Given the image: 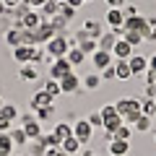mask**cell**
Here are the masks:
<instances>
[{
  "instance_id": "obj_10",
  "label": "cell",
  "mask_w": 156,
  "mask_h": 156,
  "mask_svg": "<svg viewBox=\"0 0 156 156\" xmlns=\"http://www.w3.org/2000/svg\"><path fill=\"white\" fill-rule=\"evenodd\" d=\"M130 70H133V76H140V73H146L148 70V57H143V55H130Z\"/></svg>"
},
{
  "instance_id": "obj_22",
  "label": "cell",
  "mask_w": 156,
  "mask_h": 156,
  "mask_svg": "<svg viewBox=\"0 0 156 156\" xmlns=\"http://www.w3.org/2000/svg\"><path fill=\"white\" fill-rule=\"evenodd\" d=\"M5 42H8L11 47H18V44H21V26L8 29V31H5Z\"/></svg>"
},
{
  "instance_id": "obj_33",
  "label": "cell",
  "mask_w": 156,
  "mask_h": 156,
  "mask_svg": "<svg viewBox=\"0 0 156 156\" xmlns=\"http://www.w3.org/2000/svg\"><path fill=\"white\" fill-rule=\"evenodd\" d=\"M99 78H104V81L117 78V76H115V65H109V68H104V70H99Z\"/></svg>"
},
{
  "instance_id": "obj_42",
  "label": "cell",
  "mask_w": 156,
  "mask_h": 156,
  "mask_svg": "<svg viewBox=\"0 0 156 156\" xmlns=\"http://www.w3.org/2000/svg\"><path fill=\"white\" fill-rule=\"evenodd\" d=\"M151 39H156V26H154V29H151Z\"/></svg>"
},
{
  "instance_id": "obj_41",
  "label": "cell",
  "mask_w": 156,
  "mask_h": 156,
  "mask_svg": "<svg viewBox=\"0 0 156 156\" xmlns=\"http://www.w3.org/2000/svg\"><path fill=\"white\" fill-rule=\"evenodd\" d=\"M76 156H94V154H91V151H89V148H81V151H78V154H76Z\"/></svg>"
},
{
  "instance_id": "obj_18",
  "label": "cell",
  "mask_w": 156,
  "mask_h": 156,
  "mask_svg": "<svg viewBox=\"0 0 156 156\" xmlns=\"http://www.w3.org/2000/svg\"><path fill=\"white\" fill-rule=\"evenodd\" d=\"M83 31H86V37H89V39H99L101 37V23L94 21V18H89V21L83 23Z\"/></svg>"
},
{
  "instance_id": "obj_6",
  "label": "cell",
  "mask_w": 156,
  "mask_h": 156,
  "mask_svg": "<svg viewBox=\"0 0 156 156\" xmlns=\"http://www.w3.org/2000/svg\"><path fill=\"white\" fill-rule=\"evenodd\" d=\"M18 23H21V29H31V31H34V29L42 23V13H37V11H31V8H29V11L18 18Z\"/></svg>"
},
{
  "instance_id": "obj_46",
  "label": "cell",
  "mask_w": 156,
  "mask_h": 156,
  "mask_svg": "<svg viewBox=\"0 0 156 156\" xmlns=\"http://www.w3.org/2000/svg\"><path fill=\"white\" fill-rule=\"evenodd\" d=\"M0 3H3V0H0Z\"/></svg>"
},
{
  "instance_id": "obj_40",
  "label": "cell",
  "mask_w": 156,
  "mask_h": 156,
  "mask_svg": "<svg viewBox=\"0 0 156 156\" xmlns=\"http://www.w3.org/2000/svg\"><path fill=\"white\" fill-rule=\"evenodd\" d=\"M44 3H47V0H29V5H31V8H42Z\"/></svg>"
},
{
  "instance_id": "obj_30",
  "label": "cell",
  "mask_w": 156,
  "mask_h": 156,
  "mask_svg": "<svg viewBox=\"0 0 156 156\" xmlns=\"http://www.w3.org/2000/svg\"><path fill=\"white\" fill-rule=\"evenodd\" d=\"M60 16L65 18V21H70V18L76 16V8H70L68 3H60Z\"/></svg>"
},
{
  "instance_id": "obj_43",
  "label": "cell",
  "mask_w": 156,
  "mask_h": 156,
  "mask_svg": "<svg viewBox=\"0 0 156 156\" xmlns=\"http://www.w3.org/2000/svg\"><path fill=\"white\" fill-rule=\"evenodd\" d=\"M60 156H68V154H65V151H60Z\"/></svg>"
},
{
  "instance_id": "obj_45",
  "label": "cell",
  "mask_w": 156,
  "mask_h": 156,
  "mask_svg": "<svg viewBox=\"0 0 156 156\" xmlns=\"http://www.w3.org/2000/svg\"><path fill=\"white\" fill-rule=\"evenodd\" d=\"M0 107H3V101H0Z\"/></svg>"
},
{
  "instance_id": "obj_36",
  "label": "cell",
  "mask_w": 156,
  "mask_h": 156,
  "mask_svg": "<svg viewBox=\"0 0 156 156\" xmlns=\"http://www.w3.org/2000/svg\"><path fill=\"white\" fill-rule=\"evenodd\" d=\"M89 122H91V128H94V125H101V115H91Z\"/></svg>"
},
{
  "instance_id": "obj_44",
  "label": "cell",
  "mask_w": 156,
  "mask_h": 156,
  "mask_svg": "<svg viewBox=\"0 0 156 156\" xmlns=\"http://www.w3.org/2000/svg\"><path fill=\"white\" fill-rule=\"evenodd\" d=\"M57 3H65V0H57Z\"/></svg>"
},
{
  "instance_id": "obj_24",
  "label": "cell",
  "mask_w": 156,
  "mask_h": 156,
  "mask_svg": "<svg viewBox=\"0 0 156 156\" xmlns=\"http://www.w3.org/2000/svg\"><path fill=\"white\" fill-rule=\"evenodd\" d=\"M0 117H3V120H11V122H13V120L18 117L16 104H3V107H0Z\"/></svg>"
},
{
  "instance_id": "obj_3",
  "label": "cell",
  "mask_w": 156,
  "mask_h": 156,
  "mask_svg": "<svg viewBox=\"0 0 156 156\" xmlns=\"http://www.w3.org/2000/svg\"><path fill=\"white\" fill-rule=\"evenodd\" d=\"M68 73H73V65L68 62V57H57V60H52V68H50V78L60 81V78H65Z\"/></svg>"
},
{
  "instance_id": "obj_14",
  "label": "cell",
  "mask_w": 156,
  "mask_h": 156,
  "mask_svg": "<svg viewBox=\"0 0 156 156\" xmlns=\"http://www.w3.org/2000/svg\"><path fill=\"white\" fill-rule=\"evenodd\" d=\"M115 76L120 78V81H130V78H133L130 62H128V60H117V62H115Z\"/></svg>"
},
{
  "instance_id": "obj_23",
  "label": "cell",
  "mask_w": 156,
  "mask_h": 156,
  "mask_svg": "<svg viewBox=\"0 0 156 156\" xmlns=\"http://www.w3.org/2000/svg\"><path fill=\"white\" fill-rule=\"evenodd\" d=\"M65 57H68V62H70L73 68H76V65H81V62L86 60V55H83V52H81V50H78V47H70Z\"/></svg>"
},
{
  "instance_id": "obj_19",
  "label": "cell",
  "mask_w": 156,
  "mask_h": 156,
  "mask_svg": "<svg viewBox=\"0 0 156 156\" xmlns=\"http://www.w3.org/2000/svg\"><path fill=\"white\" fill-rule=\"evenodd\" d=\"M13 140H11V133H0V156H13Z\"/></svg>"
},
{
  "instance_id": "obj_28",
  "label": "cell",
  "mask_w": 156,
  "mask_h": 156,
  "mask_svg": "<svg viewBox=\"0 0 156 156\" xmlns=\"http://www.w3.org/2000/svg\"><path fill=\"white\" fill-rule=\"evenodd\" d=\"M44 91H47V94L52 96V99H55V96L60 94V81H55V78H50V81L44 83Z\"/></svg>"
},
{
  "instance_id": "obj_16",
  "label": "cell",
  "mask_w": 156,
  "mask_h": 156,
  "mask_svg": "<svg viewBox=\"0 0 156 156\" xmlns=\"http://www.w3.org/2000/svg\"><path fill=\"white\" fill-rule=\"evenodd\" d=\"M39 13H42V18H44V21H50L52 16H57V13H60V3H57V0H47L44 5L39 8Z\"/></svg>"
},
{
  "instance_id": "obj_2",
  "label": "cell",
  "mask_w": 156,
  "mask_h": 156,
  "mask_svg": "<svg viewBox=\"0 0 156 156\" xmlns=\"http://www.w3.org/2000/svg\"><path fill=\"white\" fill-rule=\"evenodd\" d=\"M34 37H37V44H47L52 37H57V31H55V26H52L50 21H44V18H42V23L34 29Z\"/></svg>"
},
{
  "instance_id": "obj_26",
  "label": "cell",
  "mask_w": 156,
  "mask_h": 156,
  "mask_svg": "<svg viewBox=\"0 0 156 156\" xmlns=\"http://www.w3.org/2000/svg\"><path fill=\"white\" fill-rule=\"evenodd\" d=\"M130 135H133V130H130L128 125H120V128H117L109 138H115V140H130Z\"/></svg>"
},
{
  "instance_id": "obj_17",
  "label": "cell",
  "mask_w": 156,
  "mask_h": 156,
  "mask_svg": "<svg viewBox=\"0 0 156 156\" xmlns=\"http://www.w3.org/2000/svg\"><path fill=\"white\" fill-rule=\"evenodd\" d=\"M117 34L115 31H109V34H101L99 39H96V42H99V50H104V52H112V47H115V42H117Z\"/></svg>"
},
{
  "instance_id": "obj_29",
  "label": "cell",
  "mask_w": 156,
  "mask_h": 156,
  "mask_svg": "<svg viewBox=\"0 0 156 156\" xmlns=\"http://www.w3.org/2000/svg\"><path fill=\"white\" fill-rule=\"evenodd\" d=\"M11 140H13V146H21V143H26V133L23 130H11Z\"/></svg>"
},
{
  "instance_id": "obj_15",
  "label": "cell",
  "mask_w": 156,
  "mask_h": 156,
  "mask_svg": "<svg viewBox=\"0 0 156 156\" xmlns=\"http://www.w3.org/2000/svg\"><path fill=\"white\" fill-rule=\"evenodd\" d=\"M39 107H52V96L44 89H39L34 94V99H31V109H39Z\"/></svg>"
},
{
  "instance_id": "obj_12",
  "label": "cell",
  "mask_w": 156,
  "mask_h": 156,
  "mask_svg": "<svg viewBox=\"0 0 156 156\" xmlns=\"http://www.w3.org/2000/svg\"><path fill=\"white\" fill-rule=\"evenodd\" d=\"M81 146H83V143H81L76 135H68V138H62V140H60V148L65 151L68 156H70V154H78V151H81Z\"/></svg>"
},
{
  "instance_id": "obj_7",
  "label": "cell",
  "mask_w": 156,
  "mask_h": 156,
  "mask_svg": "<svg viewBox=\"0 0 156 156\" xmlns=\"http://www.w3.org/2000/svg\"><path fill=\"white\" fill-rule=\"evenodd\" d=\"M130 55H133V47L125 39H117L115 47H112V57H117V60H130Z\"/></svg>"
},
{
  "instance_id": "obj_9",
  "label": "cell",
  "mask_w": 156,
  "mask_h": 156,
  "mask_svg": "<svg viewBox=\"0 0 156 156\" xmlns=\"http://www.w3.org/2000/svg\"><path fill=\"white\" fill-rule=\"evenodd\" d=\"M107 23H109V29H122V23H125L122 8H109L107 11Z\"/></svg>"
},
{
  "instance_id": "obj_32",
  "label": "cell",
  "mask_w": 156,
  "mask_h": 156,
  "mask_svg": "<svg viewBox=\"0 0 156 156\" xmlns=\"http://www.w3.org/2000/svg\"><path fill=\"white\" fill-rule=\"evenodd\" d=\"M151 128V117H146V115H140V120L135 122V130H148Z\"/></svg>"
},
{
  "instance_id": "obj_25",
  "label": "cell",
  "mask_w": 156,
  "mask_h": 156,
  "mask_svg": "<svg viewBox=\"0 0 156 156\" xmlns=\"http://www.w3.org/2000/svg\"><path fill=\"white\" fill-rule=\"evenodd\" d=\"M140 112L146 117H156V99H143L140 101Z\"/></svg>"
},
{
  "instance_id": "obj_20",
  "label": "cell",
  "mask_w": 156,
  "mask_h": 156,
  "mask_svg": "<svg viewBox=\"0 0 156 156\" xmlns=\"http://www.w3.org/2000/svg\"><path fill=\"white\" fill-rule=\"evenodd\" d=\"M120 39H125L130 47H135V44L143 42V34H140V31H130V29H122V37H120Z\"/></svg>"
},
{
  "instance_id": "obj_34",
  "label": "cell",
  "mask_w": 156,
  "mask_h": 156,
  "mask_svg": "<svg viewBox=\"0 0 156 156\" xmlns=\"http://www.w3.org/2000/svg\"><path fill=\"white\" fill-rule=\"evenodd\" d=\"M13 130V122L11 120H3V117H0V133H11Z\"/></svg>"
},
{
  "instance_id": "obj_1",
  "label": "cell",
  "mask_w": 156,
  "mask_h": 156,
  "mask_svg": "<svg viewBox=\"0 0 156 156\" xmlns=\"http://www.w3.org/2000/svg\"><path fill=\"white\" fill-rule=\"evenodd\" d=\"M68 50H70V47H68V39L60 37V34H57V37H52L50 42H47V47H44V52L52 57V60H57V57H65Z\"/></svg>"
},
{
  "instance_id": "obj_4",
  "label": "cell",
  "mask_w": 156,
  "mask_h": 156,
  "mask_svg": "<svg viewBox=\"0 0 156 156\" xmlns=\"http://www.w3.org/2000/svg\"><path fill=\"white\" fill-rule=\"evenodd\" d=\"M115 109H117V115H122V117H128L130 112H140V101L138 99H120V101H115Z\"/></svg>"
},
{
  "instance_id": "obj_21",
  "label": "cell",
  "mask_w": 156,
  "mask_h": 156,
  "mask_svg": "<svg viewBox=\"0 0 156 156\" xmlns=\"http://www.w3.org/2000/svg\"><path fill=\"white\" fill-rule=\"evenodd\" d=\"M18 78H21V81H37V78H39V70L29 62V65H23L21 70H18Z\"/></svg>"
},
{
  "instance_id": "obj_8",
  "label": "cell",
  "mask_w": 156,
  "mask_h": 156,
  "mask_svg": "<svg viewBox=\"0 0 156 156\" xmlns=\"http://www.w3.org/2000/svg\"><path fill=\"white\" fill-rule=\"evenodd\" d=\"M91 62H94L96 70H104V68L112 65V52H104V50H96L94 55H91Z\"/></svg>"
},
{
  "instance_id": "obj_37",
  "label": "cell",
  "mask_w": 156,
  "mask_h": 156,
  "mask_svg": "<svg viewBox=\"0 0 156 156\" xmlns=\"http://www.w3.org/2000/svg\"><path fill=\"white\" fill-rule=\"evenodd\" d=\"M148 70H151V73H156V55H151V57H148Z\"/></svg>"
},
{
  "instance_id": "obj_39",
  "label": "cell",
  "mask_w": 156,
  "mask_h": 156,
  "mask_svg": "<svg viewBox=\"0 0 156 156\" xmlns=\"http://www.w3.org/2000/svg\"><path fill=\"white\" fill-rule=\"evenodd\" d=\"M65 3H68L70 8H81V5H83V0H65Z\"/></svg>"
},
{
  "instance_id": "obj_31",
  "label": "cell",
  "mask_w": 156,
  "mask_h": 156,
  "mask_svg": "<svg viewBox=\"0 0 156 156\" xmlns=\"http://www.w3.org/2000/svg\"><path fill=\"white\" fill-rule=\"evenodd\" d=\"M99 81H101V78H99V73H91V76H86V81H83V83H86V89H91V91H94L96 86H99Z\"/></svg>"
},
{
  "instance_id": "obj_11",
  "label": "cell",
  "mask_w": 156,
  "mask_h": 156,
  "mask_svg": "<svg viewBox=\"0 0 156 156\" xmlns=\"http://www.w3.org/2000/svg\"><path fill=\"white\" fill-rule=\"evenodd\" d=\"M109 154L112 156H128L130 154V140H115V138H109Z\"/></svg>"
},
{
  "instance_id": "obj_35",
  "label": "cell",
  "mask_w": 156,
  "mask_h": 156,
  "mask_svg": "<svg viewBox=\"0 0 156 156\" xmlns=\"http://www.w3.org/2000/svg\"><path fill=\"white\" fill-rule=\"evenodd\" d=\"M122 13H125V18H130V16H138V8H135V5H125V8H122Z\"/></svg>"
},
{
  "instance_id": "obj_38",
  "label": "cell",
  "mask_w": 156,
  "mask_h": 156,
  "mask_svg": "<svg viewBox=\"0 0 156 156\" xmlns=\"http://www.w3.org/2000/svg\"><path fill=\"white\" fill-rule=\"evenodd\" d=\"M109 3V8H122L125 5V0H107Z\"/></svg>"
},
{
  "instance_id": "obj_27",
  "label": "cell",
  "mask_w": 156,
  "mask_h": 156,
  "mask_svg": "<svg viewBox=\"0 0 156 156\" xmlns=\"http://www.w3.org/2000/svg\"><path fill=\"white\" fill-rule=\"evenodd\" d=\"M52 133H55L57 135V138H68V135H73V128H70V125H68V122H57V128L55 130H52Z\"/></svg>"
},
{
  "instance_id": "obj_5",
  "label": "cell",
  "mask_w": 156,
  "mask_h": 156,
  "mask_svg": "<svg viewBox=\"0 0 156 156\" xmlns=\"http://www.w3.org/2000/svg\"><path fill=\"white\" fill-rule=\"evenodd\" d=\"M91 130H94V128H91L89 120H78V122L73 125V135H76L81 143H89V140H91Z\"/></svg>"
},
{
  "instance_id": "obj_47",
  "label": "cell",
  "mask_w": 156,
  "mask_h": 156,
  "mask_svg": "<svg viewBox=\"0 0 156 156\" xmlns=\"http://www.w3.org/2000/svg\"><path fill=\"white\" fill-rule=\"evenodd\" d=\"M83 3H86V0H83Z\"/></svg>"
},
{
  "instance_id": "obj_13",
  "label": "cell",
  "mask_w": 156,
  "mask_h": 156,
  "mask_svg": "<svg viewBox=\"0 0 156 156\" xmlns=\"http://www.w3.org/2000/svg\"><path fill=\"white\" fill-rule=\"evenodd\" d=\"M78 89V76L76 73H68L65 78H60V91L62 94H73Z\"/></svg>"
}]
</instances>
